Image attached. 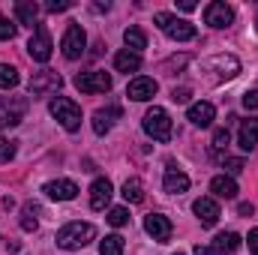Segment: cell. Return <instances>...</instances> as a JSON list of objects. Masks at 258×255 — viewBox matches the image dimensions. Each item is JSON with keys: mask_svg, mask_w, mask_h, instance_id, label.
Here are the masks:
<instances>
[{"mask_svg": "<svg viewBox=\"0 0 258 255\" xmlns=\"http://www.w3.org/2000/svg\"><path fill=\"white\" fill-rule=\"evenodd\" d=\"M237 144H240V150H255V144H258V120L255 117H249V120L240 123Z\"/></svg>", "mask_w": 258, "mask_h": 255, "instance_id": "obj_21", "label": "cell"}, {"mask_svg": "<svg viewBox=\"0 0 258 255\" xmlns=\"http://www.w3.org/2000/svg\"><path fill=\"white\" fill-rule=\"evenodd\" d=\"M51 51H54V45H51L48 27H45V24H36V27H33V36H30V42H27V54H30L36 63H45V60L51 57Z\"/></svg>", "mask_w": 258, "mask_h": 255, "instance_id": "obj_6", "label": "cell"}, {"mask_svg": "<svg viewBox=\"0 0 258 255\" xmlns=\"http://www.w3.org/2000/svg\"><path fill=\"white\" fill-rule=\"evenodd\" d=\"M123 198H126L129 204H141L144 201V183L138 177H129L126 183H123Z\"/></svg>", "mask_w": 258, "mask_h": 255, "instance_id": "obj_26", "label": "cell"}, {"mask_svg": "<svg viewBox=\"0 0 258 255\" xmlns=\"http://www.w3.org/2000/svg\"><path fill=\"white\" fill-rule=\"evenodd\" d=\"M225 147H228V129L222 126V129L213 132V144H210V150H213V153H222Z\"/></svg>", "mask_w": 258, "mask_h": 255, "instance_id": "obj_31", "label": "cell"}, {"mask_svg": "<svg viewBox=\"0 0 258 255\" xmlns=\"http://www.w3.org/2000/svg\"><path fill=\"white\" fill-rule=\"evenodd\" d=\"M243 105L246 108H258V90H246L243 93Z\"/></svg>", "mask_w": 258, "mask_h": 255, "instance_id": "obj_37", "label": "cell"}, {"mask_svg": "<svg viewBox=\"0 0 258 255\" xmlns=\"http://www.w3.org/2000/svg\"><path fill=\"white\" fill-rule=\"evenodd\" d=\"M114 69L117 72H138L141 69V54H135V51H129V48H123V51H117L114 54Z\"/></svg>", "mask_w": 258, "mask_h": 255, "instance_id": "obj_23", "label": "cell"}, {"mask_svg": "<svg viewBox=\"0 0 258 255\" xmlns=\"http://www.w3.org/2000/svg\"><path fill=\"white\" fill-rule=\"evenodd\" d=\"M222 165H225L228 174H240L243 171V159H222Z\"/></svg>", "mask_w": 258, "mask_h": 255, "instance_id": "obj_34", "label": "cell"}, {"mask_svg": "<svg viewBox=\"0 0 258 255\" xmlns=\"http://www.w3.org/2000/svg\"><path fill=\"white\" fill-rule=\"evenodd\" d=\"M171 99H174V102H189V90H186V87H174V90H171Z\"/></svg>", "mask_w": 258, "mask_h": 255, "instance_id": "obj_36", "label": "cell"}, {"mask_svg": "<svg viewBox=\"0 0 258 255\" xmlns=\"http://www.w3.org/2000/svg\"><path fill=\"white\" fill-rule=\"evenodd\" d=\"M18 81H21V75L15 66L0 63V90H12V87H18Z\"/></svg>", "mask_w": 258, "mask_h": 255, "instance_id": "obj_27", "label": "cell"}, {"mask_svg": "<svg viewBox=\"0 0 258 255\" xmlns=\"http://www.w3.org/2000/svg\"><path fill=\"white\" fill-rule=\"evenodd\" d=\"M99 255H123V237L120 234H108L99 243Z\"/></svg>", "mask_w": 258, "mask_h": 255, "instance_id": "obj_28", "label": "cell"}, {"mask_svg": "<svg viewBox=\"0 0 258 255\" xmlns=\"http://www.w3.org/2000/svg\"><path fill=\"white\" fill-rule=\"evenodd\" d=\"M27 114V99L24 96H0V129L18 126Z\"/></svg>", "mask_w": 258, "mask_h": 255, "instance_id": "obj_5", "label": "cell"}, {"mask_svg": "<svg viewBox=\"0 0 258 255\" xmlns=\"http://www.w3.org/2000/svg\"><path fill=\"white\" fill-rule=\"evenodd\" d=\"M210 192H213L216 198H237V183H234V177H228V174H216V177L210 180Z\"/></svg>", "mask_w": 258, "mask_h": 255, "instance_id": "obj_22", "label": "cell"}, {"mask_svg": "<svg viewBox=\"0 0 258 255\" xmlns=\"http://www.w3.org/2000/svg\"><path fill=\"white\" fill-rule=\"evenodd\" d=\"M84 45H87V33H84V27L81 24H69L63 33V39H60V51H63L66 60H78L81 54H84Z\"/></svg>", "mask_w": 258, "mask_h": 255, "instance_id": "obj_9", "label": "cell"}, {"mask_svg": "<svg viewBox=\"0 0 258 255\" xmlns=\"http://www.w3.org/2000/svg\"><path fill=\"white\" fill-rule=\"evenodd\" d=\"M192 213L198 216V222L204 225V228H213L216 222H219V204H216V198H210V195H204V198H198L192 204Z\"/></svg>", "mask_w": 258, "mask_h": 255, "instance_id": "obj_12", "label": "cell"}, {"mask_svg": "<svg viewBox=\"0 0 258 255\" xmlns=\"http://www.w3.org/2000/svg\"><path fill=\"white\" fill-rule=\"evenodd\" d=\"M69 6H72L69 0H48V3H45V9H48V12H66Z\"/></svg>", "mask_w": 258, "mask_h": 255, "instance_id": "obj_35", "label": "cell"}, {"mask_svg": "<svg viewBox=\"0 0 258 255\" xmlns=\"http://www.w3.org/2000/svg\"><path fill=\"white\" fill-rule=\"evenodd\" d=\"M123 42H126L129 51L141 54V48H147V33H144L141 27H126V30H123Z\"/></svg>", "mask_w": 258, "mask_h": 255, "instance_id": "obj_25", "label": "cell"}, {"mask_svg": "<svg viewBox=\"0 0 258 255\" xmlns=\"http://www.w3.org/2000/svg\"><path fill=\"white\" fill-rule=\"evenodd\" d=\"M15 30H18V24H12L3 12H0V42H6V39H12L15 36Z\"/></svg>", "mask_w": 258, "mask_h": 255, "instance_id": "obj_32", "label": "cell"}, {"mask_svg": "<svg viewBox=\"0 0 258 255\" xmlns=\"http://www.w3.org/2000/svg\"><path fill=\"white\" fill-rule=\"evenodd\" d=\"M117 117H120V108H117V105H111V108H99V111L93 114V132H96V135L111 132V126H114Z\"/></svg>", "mask_w": 258, "mask_h": 255, "instance_id": "obj_19", "label": "cell"}, {"mask_svg": "<svg viewBox=\"0 0 258 255\" xmlns=\"http://www.w3.org/2000/svg\"><path fill=\"white\" fill-rule=\"evenodd\" d=\"M15 18H18V24L33 27L36 18H39V6H36L33 0H18V3H15Z\"/></svg>", "mask_w": 258, "mask_h": 255, "instance_id": "obj_24", "label": "cell"}, {"mask_svg": "<svg viewBox=\"0 0 258 255\" xmlns=\"http://www.w3.org/2000/svg\"><path fill=\"white\" fill-rule=\"evenodd\" d=\"M195 255H213V252H210V246H201V243H198V246H195Z\"/></svg>", "mask_w": 258, "mask_h": 255, "instance_id": "obj_41", "label": "cell"}, {"mask_svg": "<svg viewBox=\"0 0 258 255\" xmlns=\"http://www.w3.org/2000/svg\"><path fill=\"white\" fill-rule=\"evenodd\" d=\"M36 204H24V210H21V228L24 231H36Z\"/></svg>", "mask_w": 258, "mask_h": 255, "instance_id": "obj_29", "label": "cell"}, {"mask_svg": "<svg viewBox=\"0 0 258 255\" xmlns=\"http://www.w3.org/2000/svg\"><path fill=\"white\" fill-rule=\"evenodd\" d=\"M75 87L81 93H108L111 90V75L102 69H90V72H78L75 75Z\"/></svg>", "mask_w": 258, "mask_h": 255, "instance_id": "obj_8", "label": "cell"}, {"mask_svg": "<svg viewBox=\"0 0 258 255\" xmlns=\"http://www.w3.org/2000/svg\"><path fill=\"white\" fill-rule=\"evenodd\" d=\"M156 90H159V84H156L153 78L138 75V78H132V81H129L126 96H129V99H135V102H147V99H153V96H156Z\"/></svg>", "mask_w": 258, "mask_h": 255, "instance_id": "obj_13", "label": "cell"}, {"mask_svg": "<svg viewBox=\"0 0 258 255\" xmlns=\"http://www.w3.org/2000/svg\"><path fill=\"white\" fill-rule=\"evenodd\" d=\"M108 222H111L114 228L126 225V222H129V210H126V207H111V210H108Z\"/></svg>", "mask_w": 258, "mask_h": 255, "instance_id": "obj_30", "label": "cell"}, {"mask_svg": "<svg viewBox=\"0 0 258 255\" xmlns=\"http://www.w3.org/2000/svg\"><path fill=\"white\" fill-rule=\"evenodd\" d=\"M207 69H219V72H216L219 78H234V75L240 72V60L231 57V54H219V57H213V60L207 63Z\"/></svg>", "mask_w": 258, "mask_h": 255, "instance_id": "obj_20", "label": "cell"}, {"mask_svg": "<svg viewBox=\"0 0 258 255\" xmlns=\"http://www.w3.org/2000/svg\"><path fill=\"white\" fill-rule=\"evenodd\" d=\"M249 252L258 255V228H252V231H249Z\"/></svg>", "mask_w": 258, "mask_h": 255, "instance_id": "obj_38", "label": "cell"}, {"mask_svg": "<svg viewBox=\"0 0 258 255\" xmlns=\"http://www.w3.org/2000/svg\"><path fill=\"white\" fill-rule=\"evenodd\" d=\"M240 249V234H234V231H222V234H216L213 237V246H210V252L213 255H231Z\"/></svg>", "mask_w": 258, "mask_h": 255, "instance_id": "obj_18", "label": "cell"}, {"mask_svg": "<svg viewBox=\"0 0 258 255\" xmlns=\"http://www.w3.org/2000/svg\"><path fill=\"white\" fill-rule=\"evenodd\" d=\"M42 192L48 195V198H54V201H72L75 195H78V186L72 183V180H48Z\"/></svg>", "mask_w": 258, "mask_h": 255, "instance_id": "obj_16", "label": "cell"}, {"mask_svg": "<svg viewBox=\"0 0 258 255\" xmlns=\"http://www.w3.org/2000/svg\"><path fill=\"white\" fill-rule=\"evenodd\" d=\"M162 189L168 192V195H183V192L189 189V177L183 171H177L174 165H168V171L162 177Z\"/></svg>", "mask_w": 258, "mask_h": 255, "instance_id": "obj_17", "label": "cell"}, {"mask_svg": "<svg viewBox=\"0 0 258 255\" xmlns=\"http://www.w3.org/2000/svg\"><path fill=\"white\" fill-rule=\"evenodd\" d=\"M60 87H63V78H60V72H54V69H39V72H33V78H30V84H27L30 96L57 93Z\"/></svg>", "mask_w": 258, "mask_h": 255, "instance_id": "obj_7", "label": "cell"}, {"mask_svg": "<svg viewBox=\"0 0 258 255\" xmlns=\"http://www.w3.org/2000/svg\"><path fill=\"white\" fill-rule=\"evenodd\" d=\"M111 195H114L111 180H108V177H96V180L90 183V207H93V210H105L108 201H111Z\"/></svg>", "mask_w": 258, "mask_h": 255, "instance_id": "obj_14", "label": "cell"}, {"mask_svg": "<svg viewBox=\"0 0 258 255\" xmlns=\"http://www.w3.org/2000/svg\"><path fill=\"white\" fill-rule=\"evenodd\" d=\"M177 9H183V12H192V9H195V0H177Z\"/></svg>", "mask_w": 258, "mask_h": 255, "instance_id": "obj_40", "label": "cell"}, {"mask_svg": "<svg viewBox=\"0 0 258 255\" xmlns=\"http://www.w3.org/2000/svg\"><path fill=\"white\" fill-rule=\"evenodd\" d=\"M231 21H234V9H231L228 3L213 0V3H207V6H204V24H210V27L222 30V27H228Z\"/></svg>", "mask_w": 258, "mask_h": 255, "instance_id": "obj_10", "label": "cell"}, {"mask_svg": "<svg viewBox=\"0 0 258 255\" xmlns=\"http://www.w3.org/2000/svg\"><path fill=\"white\" fill-rule=\"evenodd\" d=\"M12 156H15V141L0 138V162H6V159H12Z\"/></svg>", "mask_w": 258, "mask_h": 255, "instance_id": "obj_33", "label": "cell"}, {"mask_svg": "<svg viewBox=\"0 0 258 255\" xmlns=\"http://www.w3.org/2000/svg\"><path fill=\"white\" fill-rule=\"evenodd\" d=\"M48 111H51V117H54L66 132H78V129H81V108H78L72 99L54 96V99L48 102Z\"/></svg>", "mask_w": 258, "mask_h": 255, "instance_id": "obj_4", "label": "cell"}, {"mask_svg": "<svg viewBox=\"0 0 258 255\" xmlns=\"http://www.w3.org/2000/svg\"><path fill=\"white\" fill-rule=\"evenodd\" d=\"M144 231H147L153 240L168 243L174 228H171V219H168V216H162V213H150V216H144Z\"/></svg>", "mask_w": 258, "mask_h": 255, "instance_id": "obj_11", "label": "cell"}, {"mask_svg": "<svg viewBox=\"0 0 258 255\" xmlns=\"http://www.w3.org/2000/svg\"><path fill=\"white\" fill-rule=\"evenodd\" d=\"M153 21H156V27H159L165 36H171L174 42H189V39H195V33H198L192 21L177 18V15H171V12H156Z\"/></svg>", "mask_w": 258, "mask_h": 255, "instance_id": "obj_1", "label": "cell"}, {"mask_svg": "<svg viewBox=\"0 0 258 255\" xmlns=\"http://www.w3.org/2000/svg\"><path fill=\"white\" fill-rule=\"evenodd\" d=\"M186 117H189V123L192 126H210L213 123V117H216V108H213V102H192L189 105V111H186Z\"/></svg>", "mask_w": 258, "mask_h": 255, "instance_id": "obj_15", "label": "cell"}, {"mask_svg": "<svg viewBox=\"0 0 258 255\" xmlns=\"http://www.w3.org/2000/svg\"><path fill=\"white\" fill-rule=\"evenodd\" d=\"M237 210H240V216H252V213H255V207H252L249 201H243V204H237Z\"/></svg>", "mask_w": 258, "mask_h": 255, "instance_id": "obj_39", "label": "cell"}, {"mask_svg": "<svg viewBox=\"0 0 258 255\" xmlns=\"http://www.w3.org/2000/svg\"><path fill=\"white\" fill-rule=\"evenodd\" d=\"M96 237V228L90 222H69L57 231V246L60 249H81Z\"/></svg>", "mask_w": 258, "mask_h": 255, "instance_id": "obj_2", "label": "cell"}, {"mask_svg": "<svg viewBox=\"0 0 258 255\" xmlns=\"http://www.w3.org/2000/svg\"><path fill=\"white\" fill-rule=\"evenodd\" d=\"M144 132L153 138V141H171V135H174V123H171V117H168V111L165 108H159V105H153L147 114H144Z\"/></svg>", "mask_w": 258, "mask_h": 255, "instance_id": "obj_3", "label": "cell"}]
</instances>
